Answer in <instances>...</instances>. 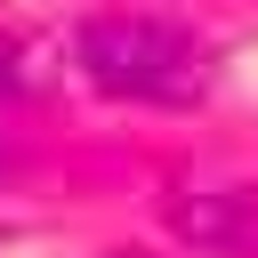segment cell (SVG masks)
<instances>
[{
    "label": "cell",
    "mask_w": 258,
    "mask_h": 258,
    "mask_svg": "<svg viewBox=\"0 0 258 258\" xmlns=\"http://www.w3.org/2000/svg\"><path fill=\"white\" fill-rule=\"evenodd\" d=\"M81 73L105 97H137V105H194L210 81V56L185 24L169 16H97L81 24Z\"/></svg>",
    "instance_id": "1"
}]
</instances>
